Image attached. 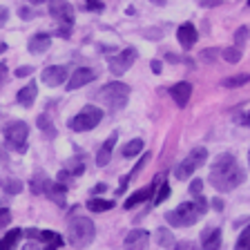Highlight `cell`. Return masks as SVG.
Segmentation results:
<instances>
[{"mask_svg":"<svg viewBox=\"0 0 250 250\" xmlns=\"http://www.w3.org/2000/svg\"><path fill=\"white\" fill-rule=\"evenodd\" d=\"M208 181L217 192H232L234 188H239L246 181V172L237 163L234 154L226 152V154H219L212 161Z\"/></svg>","mask_w":250,"mask_h":250,"instance_id":"cell-1","label":"cell"},{"mask_svg":"<svg viewBox=\"0 0 250 250\" xmlns=\"http://www.w3.org/2000/svg\"><path fill=\"white\" fill-rule=\"evenodd\" d=\"M96 237V226L89 217H76L69 221L67 228V241L74 248H87Z\"/></svg>","mask_w":250,"mask_h":250,"instance_id":"cell-2","label":"cell"},{"mask_svg":"<svg viewBox=\"0 0 250 250\" xmlns=\"http://www.w3.org/2000/svg\"><path fill=\"white\" fill-rule=\"evenodd\" d=\"M127 99H130V87L125 83H119V81H112V83H105L103 87L96 92V101L103 105H107L112 112L125 107L127 105Z\"/></svg>","mask_w":250,"mask_h":250,"instance_id":"cell-3","label":"cell"},{"mask_svg":"<svg viewBox=\"0 0 250 250\" xmlns=\"http://www.w3.org/2000/svg\"><path fill=\"white\" fill-rule=\"evenodd\" d=\"M49 16L58 22V36L69 38L72 36V25H74V7L67 0H52L49 2Z\"/></svg>","mask_w":250,"mask_h":250,"instance_id":"cell-4","label":"cell"},{"mask_svg":"<svg viewBox=\"0 0 250 250\" xmlns=\"http://www.w3.org/2000/svg\"><path fill=\"white\" fill-rule=\"evenodd\" d=\"M201 219V212L197 210L192 201H183L179 203L174 210L166 212V221L172 228H188V226H194Z\"/></svg>","mask_w":250,"mask_h":250,"instance_id":"cell-5","label":"cell"},{"mask_svg":"<svg viewBox=\"0 0 250 250\" xmlns=\"http://www.w3.org/2000/svg\"><path fill=\"white\" fill-rule=\"evenodd\" d=\"M31 192L34 194H45L47 199H52L58 206H65V194H67V186H62L58 181H52V179L45 177H34L29 183Z\"/></svg>","mask_w":250,"mask_h":250,"instance_id":"cell-6","label":"cell"},{"mask_svg":"<svg viewBox=\"0 0 250 250\" xmlns=\"http://www.w3.org/2000/svg\"><path fill=\"white\" fill-rule=\"evenodd\" d=\"M103 121V109L99 105H85L76 116L69 119V127L74 132H89Z\"/></svg>","mask_w":250,"mask_h":250,"instance_id":"cell-7","label":"cell"},{"mask_svg":"<svg viewBox=\"0 0 250 250\" xmlns=\"http://www.w3.org/2000/svg\"><path fill=\"white\" fill-rule=\"evenodd\" d=\"M206 159H208V150L206 147H192L190 150V154L183 159L181 163L177 166V170H174V177L179 179V181H186V179H190L194 174V172L199 170L201 166H206Z\"/></svg>","mask_w":250,"mask_h":250,"instance_id":"cell-8","label":"cell"},{"mask_svg":"<svg viewBox=\"0 0 250 250\" xmlns=\"http://www.w3.org/2000/svg\"><path fill=\"white\" fill-rule=\"evenodd\" d=\"M2 134H5V146L9 147V150L18 152V154L27 152V136H29V127H27L25 121H11V123L5 127Z\"/></svg>","mask_w":250,"mask_h":250,"instance_id":"cell-9","label":"cell"},{"mask_svg":"<svg viewBox=\"0 0 250 250\" xmlns=\"http://www.w3.org/2000/svg\"><path fill=\"white\" fill-rule=\"evenodd\" d=\"M136 58H139L136 49L134 47H127V49H123V52L116 54L114 58H109V72L114 74V76H121V74H125L132 65H134Z\"/></svg>","mask_w":250,"mask_h":250,"instance_id":"cell-10","label":"cell"},{"mask_svg":"<svg viewBox=\"0 0 250 250\" xmlns=\"http://www.w3.org/2000/svg\"><path fill=\"white\" fill-rule=\"evenodd\" d=\"M69 72L67 67H62V65H49V67L42 69L41 78H42V83L49 85V87H61L65 81H67Z\"/></svg>","mask_w":250,"mask_h":250,"instance_id":"cell-11","label":"cell"},{"mask_svg":"<svg viewBox=\"0 0 250 250\" xmlns=\"http://www.w3.org/2000/svg\"><path fill=\"white\" fill-rule=\"evenodd\" d=\"M96 69H92V67H78L76 72L69 76V81H67V89L69 92H74V89H78V87H83V85H87V83H92V81H96Z\"/></svg>","mask_w":250,"mask_h":250,"instance_id":"cell-12","label":"cell"},{"mask_svg":"<svg viewBox=\"0 0 250 250\" xmlns=\"http://www.w3.org/2000/svg\"><path fill=\"white\" fill-rule=\"evenodd\" d=\"M123 244H125V250H146L147 244H150V232H147V230H141V228H134L127 232Z\"/></svg>","mask_w":250,"mask_h":250,"instance_id":"cell-13","label":"cell"},{"mask_svg":"<svg viewBox=\"0 0 250 250\" xmlns=\"http://www.w3.org/2000/svg\"><path fill=\"white\" fill-rule=\"evenodd\" d=\"M85 172V163H83V159H69L65 166H62V170L58 172V183H62V181H74L76 177H81ZM65 186V183H62Z\"/></svg>","mask_w":250,"mask_h":250,"instance_id":"cell-14","label":"cell"},{"mask_svg":"<svg viewBox=\"0 0 250 250\" xmlns=\"http://www.w3.org/2000/svg\"><path fill=\"white\" fill-rule=\"evenodd\" d=\"M116 141H119V134L116 132H112V134L107 136V139L103 141V146L99 147V152H96V166L99 167H105L109 163V159H112V152H114V146Z\"/></svg>","mask_w":250,"mask_h":250,"instance_id":"cell-15","label":"cell"},{"mask_svg":"<svg viewBox=\"0 0 250 250\" xmlns=\"http://www.w3.org/2000/svg\"><path fill=\"white\" fill-rule=\"evenodd\" d=\"M170 96H172V101H174L179 107H186L188 101H190V96H192V85L188 83V81H181V83L172 85Z\"/></svg>","mask_w":250,"mask_h":250,"instance_id":"cell-16","label":"cell"},{"mask_svg":"<svg viewBox=\"0 0 250 250\" xmlns=\"http://www.w3.org/2000/svg\"><path fill=\"white\" fill-rule=\"evenodd\" d=\"M177 38H179V45H181L183 49H190L199 38L197 27H194L192 22H183V25L177 29Z\"/></svg>","mask_w":250,"mask_h":250,"instance_id":"cell-17","label":"cell"},{"mask_svg":"<svg viewBox=\"0 0 250 250\" xmlns=\"http://www.w3.org/2000/svg\"><path fill=\"white\" fill-rule=\"evenodd\" d=\"M221 248V230L210 226L201 232V250H219Z\"/></svg>","mask_w":250,"mask_h":250,"instance_id":"cell-18","label":"cell"},{"mask_svg":"<svg viewBox=\"0 0 250 250\" xmlns=\"http://www.w3.org/2000/svg\"><path fill=\"white\" fill-rule=\"evenodd\" d=\"M152 194H156V183H152V186H147V188H141V190H136L134 194H130V197L125 199L123 208H125V210H132L134 206H139V203L147 201Z\"/></svg>","mask_w":250,"mask_h":250,"instance_id":"cell-19","label":"cell"},{"mask_svg":"<svg viewBox=\"0 0 250 250\" xmlns=\"http://www.w3.org/2000/svg\"><path fill=\"white\" fill-rule=\"evenodd\" d=\"M36 96H38V85L31 81V83H27L25 87L18 89L16 101H18L21 105H25V107H31V105H34V101H36Z\"/></svg>","mask_w":250,"mask_h":250,"instance_id":"cell-20","label":"cell"},{"mask_svg":"<svg viewBox=\"0 0 250 250\" xmlns=\"http://www.w3.org/2000/svg\"><path fill=\"white\" fill-rule=\"evenodd\" d=\"M49 45H52V34H36V36H31L29 42H27V47H29L31 54H42L49 49Z\"/></svg>","mask_w":250,"mask_h":250,"instance_id":"cell-21","label":"cell"},{"mask_svg":"<svg viewBox=\"0 0 250 250\" xmlns=\"http://www.w3.org/2000/svg\"><path fill=\"white\" fill-rule=\"evenodd\" d=\"M22 181L21 179H16V177H2L0 179V190L5 194H9V197H16V194H21L22 192Z\"/></svg>","mask_w":250,"mask_h":250,"instance_id":"cell-22","label":"cell"},{"mask_svg":"<svg viewBox=\"0 0 250 250\" xmlns=\"http://www.w3.org/2000/svg\"><path fill=\"white\" fill-rule=\"evenodd\" d=\"M21 237H22V228H14V230H9V232H7L5 237L0 239V250H14Z\"/></svg>","mask_w":250,"mask_h":250,"instance_id":"cell-23","label":"cell"},{"mask_svg":"<svg viewBox=\"0 0 250 250\" xmlns=\"http://www.w3.org/2000/svg\"><path fill=\"white\" fill-rule=\"evenodd\" d=\"M114 208V201H109V199H89L87 201V210L92 212H107V210Z\"/></svg>","mask_w":250,"mask_h":250,"instance_id":"cell-24","label":"cell"},{"mask_svg":"<svg viewBox=\"0 0 250 250\" xmlns=\"http://www.w3.org/2000/svg\"><path fill=\"white\" fill-rule=\"evenodd\" d=\"M141 152H143V141L141 139H134V141H130V143H125V146L121 147V154H123L125 159H132V156L141 154Z\"/></svg>","mask_w":250,"mask_h":250,"instance_id":"cell-25","label":"cell"},{"mask_svg":"<svg viewBox=\"0 0 250 250\" xmlns=\"http://www.w3.org/2000/svg\"><path fill=\"white\" fill-rule=\"evenodd\" d=\"M154 241L161 248H170L172 244H174V237H172V232L167 228H156V232H154Z\"/></svg>","mask_w":250,"mask_h":250,"instance_id":"cell-26","label":"cell"},{"mask_svg":"<svg viewBox=\"0 0 250 250\" xmlns=\"http://www.w3.org/2000/svg\"><path fill=\"white\" fill-rule=\"evenodd\" d=\"M250 81V74H234V76H230V78H224V87H228V89H234V87H241V85H246Z\"/></svg>","mask_w":250,"mask_h":250,"instance_id":"cell-27","label":"cell"},{"mask_svg":"<svg viewBox=\"0 0 250 250\" xmlns=\"http://www.w3.org/2000/svg\"><path fill=\"white\" fill-rule=\"evenodd\" d=\"M170 192H172V190H170V183H167V181H161V188L156 190V197L152 199V203H154V206H161V203L166 201L167 197H170Z\"/></svg>","mask_w":250,"mask_h":250,"instance_id":"cell-28","label":"cell"},{"mask_svg":"<svg viewBox=\"0 0 250 250\" xmlns=\"http://www.w3.org/2000/svg\"><path fill=\"white\" fill-rule=\"evenodd\" d=\"M221 56H224V61L226 62H239L241 61V49L239 47H226L224 52H221Z\"/></svg>","mask_w":250,"mask_h":250,"instance_id":"cell-29","label":"cell"},{"mask_svg":"<svg viewBox=\"0 0 250 250\" xmlns=\"http://www.w3.org/2000/svg\"><path fill=\"white\" fill-rule=\"evenodd\" d=\"M234 250H250V226H246V228L241 230L239 239L234 244Z\"/></svg>","mask_w":250,"mask_h":250,"instance_id":"cell-30","label":"cell"},{"mask_svg":"<svg viewBox=\"0 0 250 250\" xmlns=\"http://www.w3.org/2000/svg\"><path fill=\"white\" fill-rule=\"evenodd\" d=\"M248 36H250V27H246V25L239 27V29L234 31V42H237L234 47H239V49H241V45L248 41Z\"/></svg>","mask_w":250,"mask_h":250,"instance_id":"cell-31","label":"cell"},{"mask_svg":"<svg viewBox=\"0 0 250 250\" xmlns=\"http://www.w3.org/2000/svg\"><path fill=\"white\" fill-rule=\"evenodd\" d=\"M38 127H41V130H47V132H49V136H54V127H52L49 116H45V114L38 116Z\"/></svg>","mask_w":250,"mask_h":250,"instance_id":"cell-32","label":"cell"},{"mask_svg":"<svg viewBox=\"0 0 250 250\" xmlns=\"http://www.w3.org/2000/svg\"><path fill=\"white\" fill-rule=\"evenodd\" d=\"M219 54H221V49H203V52H201V61H206V62H214V61H217Z\"/></svg>","mask_w":250,"mask_h":250,"instance_id":"cell-33","label":"cell"},{"mask_svg":"<svg viewBox=\"0 0 250 250\" xmlns=\"http://www.w3.org/2000/svg\"><path fill=\"white\" fill-rule=\"evenodd\" d=\"M11 224V210L9 208H0V230L7 228Z\"/></svg>","mask_w":250,"mask_h":250,"instance_id":"cell-34","label":"cell"},{"mask_svg":"<svg viewBox=\"0 0 250 250\" xmlns=\"http://www.w3.org/2000/svg\"><path fill=\"white\" fill-rule=\"evenodd\" d=\"M194 206H197V210L199 212H206V210H208V201H206V197H203V194H197V197H194Z\"/></svg>","mask_w":250,"mask_h":250,"instance_id":"cell-35","label":"cell"},{"mask_svg":"<svg viewBox=\"0 0 250 250\" xmlns=\"http://www.w3.org/2000/svg\"><path fill=\"white\" fill-rule=\"evenodd\" d=\"M61 246H62V237H61V234H58L56 239L47 241V244H45V248H42V250H58V248H61Z\"/></svg>","mask_w":250,"mask_h":250,"instance_id":"cell-36","label":"cell"},{"mask_svg":"<svg viewBox=\"0 0 250 250\" xmlns=\"http://www.w3.org/2000/svg\"><path fill=\"white\" fill-rule=\"evenodd\" d=\"M177 250H197V244L190 239H183V241H177Z\"/></svg>","mask_w":250,"mask_h":250,"instance_id":"cell-37","label":"cell"},{"mask_svg":"<svg viewBox=\"0 0 250 250\" xmlns=\"http://www.w3.org/2000/svg\"><path fill=\"white\" fill-rule=\"evenodd\" d=\"M201 190H203V181L201 179H194V181L190 183V192L197 197V194H201Z\"/></svg>","mask_w":250,"mask_h":250,"instance_id":"cell-38","label":"cell"},{"mask_svg":"<svg viewBox=\"0 0 250 250\" xmlns=\"http://www.w3.org/2000/svg\"><path fill=\"white\" fill-rule=\"evenodd\" d=\"M34 74V67H29V65H22V67L16 69V76L18 78H25V76H31Z\"/></svg>","mask_w":250,"mask_h":250,"instance_id":"cell-39","label":"cell"},{"mask_svg":"<svg viewBox=\"0 0 250 250\" xmlns=\"http://www.w3.org/2000/svg\"><path fill=\"white\" fill-rule=\"evenodd\" d=\"M7 62H0V87H2V83H5V78H7Z\"/></svg>","mask_w":250,"mask_h":250,"instance_id":"cell-40","label":"cell"},{"mask_svg":"<svg viewBox=\"0 0 250 250\" xmlns=\"http://www.w3.org/2000/svg\"><path fill=\"white\" fill-rule=\"evenodd\" d=\"M7 18H9V9H7V7H0V27L7 22Z\"/></svg>","mask_w":250,"mask_h":250,"instance_id":"cell-41","label":"cell"},{"mask_svg":"<svg viewBox=\"0 0 250 250\" xmlns=\"http://www.w3.org/2000/svg\"><path fill=\"white\" fill-rule=\"evenodd\" d=\"M150 67H152V72H154V74H161V72H163L161 61H152V62H150Z\"/></svg>","mask_w":250,"mask_h":250,"instance_id":"cell-42","label":"cell"},{"mask_svg":"<svg viewBox=\"0 0 250 250\" xmlns=\"http://www.w3.org/2000/svg\"><path fill=\"white\" fill-rule=\"evenodd\" d=\"M22 250H42V248H41V246H38L34 239H29L25 246H22Z\"/></svg>","mask_w":250,"mask_h":250,"instance_id":"cell-43","label":"cell"},{"mask_svg":"<svg viewBox=\"0 0 250 250\" xmlns=\"http://www.w3.org/2000/svg\"><path fill=\"white\" fill-rule=\"evenodd\" d=\"M31 16H34V14H31V9H27V7H22V9H21V18H22V21H29Z\"/></svg>","mask_w":250,"mask_h":250,"instance_id":"cell-44","label":"cell"},{"mask_svg":"<svg viewBox=\"0 0 250 250\" xmlns=\"http://www.w3.org/2000/svg\"><path fill=\"white\" fill-rule=\"evenodd\" d=\"M212 208L214 210H219V212H221V210H224V201H221V199H212Z\"/></svg>","mask_w":250,"mask_h":250,"instance_id":"cell-45","label":"cell"},{"mask_svg":"<svg viewBox=\"0 0 250 250\" xmlns=\"http://www.w3.org/2000/svg\"><path fill=\"white\" fill-rule=\"evenodd\" d=\"M105 190H107V186H105V183H99V186H94L92 194H99V192H105Z\"/></svg>","mask_w":250,"mask_h":250,"instance_id":"cell-46","label":"cell"},{"mask_svg":"<svg viewBox=\"0 0 250 250\" xmlns=\"http://www.w3.org/2000/svg\"><path fill=\"white\" fill-rule=\"evenodd\" d=\"M87 7H89V9H101L103 5H101L99 0H87Z\"/></svg>","mask_w":250,"mask_h":250,"instance_id":"cell-47","label":"cell"},{"mask_svg":"<svg viewBox=\"0 0 250 250\" xmlns=\"http://www.w3.org/2000/svg\"><path fill=\"white\" fill-rule=\"evenodd\" d=\"M203 7H212V5H221V0H201Z\"/></svg>","mask_w":250,"mask_h":250,"instance_id":"cell-48","label":"cell"},{"mask_svg":"<svg viewBox=\"0 0 250 250\" xmlns=\"http://www.w3.org/2000/svg\"><path fill=\"white\" fill-rule=\"evenodd\" d=\"M31 5H45V2H52V0H29Z\"/></svg>","mask_w":250,"mask_h":250,"instance_id":"cell-49","label":"cell"},{"mask_svg":"<svg viewBox=\"0 0 250 250\" xmlns=\"http://www.w3.org/2000/svg\"><path fill=\"white\" fill-rule=\"evenodd\" d=\"M244 123L250 127V109H248V112H246V116H244Z\"/></svg>","mask_w":250,"mask_h":250,"instance_id":"cell-50","label":"cell"},{"mask_svg":"<svg viewBox=\"0 0 250 250\" xmlns=\"http://www.w3.org/2000/svg\"><path fill=\"white\" fill-rule=\"evenodd\" d=\"M150 2H152V5H159V7L166 5V0H150Z\"/></svg>","mask_w":250,"mask_h":250,"instance_id":"cell-51","label":"cell"},{"mask_svg":"<svg viewBox=\"0 0 250 250\" xmlns=\"http://www.w3.org/2000/svg\"><path fill=\"white\" fill-rule=\"evenodd\" d=\"M5 159H7V154H5V150H2V147H0V163L5 161Z\"/></svg>","mask_w":250,"mask_h":250,"instance_id":"cell-52","label":"cell"},{"mask_svg":"<svg viewBox=\"0 0 250 250\" xmlns=\"http://www.w3.org/2000/svg\"><path fill=\"white\" fill-rule=\"evenodd\" d=\"M2 52H7V45H5V42H0V54H2Z\"/></svg>","mask_w":250,"mask_h":250,"instance_id":"cell-53","label":"cell"},{"mask_svg":"<svg viewBox=\"0 0 250 250\" xmlns=\"http://www.w3.org/2000/svg\"><path fill=\"white\" fill-rule=\"evenodd\" d=\"M248 166H250V150H248Z\"/></svg>","mask_w":250,"mask_h":250,"instance_id":"cell-54","label":"cell"},{"mask_svg":"<svg viewBox=\"0 0 250 250\" xmlns=\"http://www.w3.org/2000/svg\"><path fill=\"white\" fill-rule=\"evenodd\" d=\"M248 7H250V0H248Z\"/></svg>","mask_w":250,"mask_h":250,"instance_id":"cell-55","label":"cell"}]
</instances>
